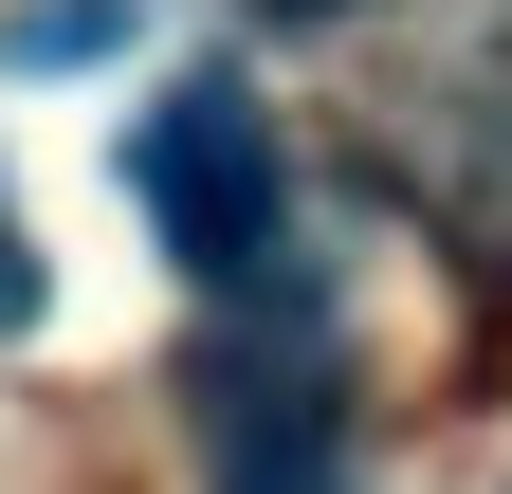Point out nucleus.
Segmentation results:
<instances>
[{
    "mask_svg": "<svg viewBox=\"0 0 512 494\" xmlns=\"http://www.w3.org/2000/svg\"><path fill=\"white\" fill-rule=\"evenodd\" d=\"M275 19H330V0H275Z\"/></svg>",
    "mask_w": 512,
    "mask_h": 494,
    "instance_id": "obj_5",
    "label": "nucleus"
},
{
    "mask_svg": "<svg viewBox=\"0 0 512 494\" xmlns=\"http://www.w3.org/2000/svg\"><path fill=\"white\" fill-rule=\"evenodd\" d=\"M0 330H37V238H19V202H0Z\"/></svg>",
    "mask_w": 512,
    "mask_h": 494,
    "instance_id": "obj_4",
    "label": "nucleus"
},
{
    "mask_svg": "<svg viewBox=\"0 0 512 494\" xmlns=\"http://www.w3.org/2000/svg\"><path fill=\"white\" fill-rule=\"evenodd\" d=\"M202 494H348L330 385L275 366V348H220V366H202Z\"/></svg>",
    "mask_w": 512,
    "mask_h": 494,
    "instance_id": "obj_2",
    "label": "nucleus"
},
{
    "mask_svg": "<svg viewBox=\"0 0 512 494\" xmlns=\"http://www.w3.org/2000/svg\"><path fill=\"white\" fill-rule=\"evenodd\" d=\"M128 202H147V238L202 293H275L293 257V165H275V110L220 92V74H183L147 129H128Z\"/></svg>",
    "mask_w": 512,
    "mask_h": 494,
    "instance_id": "obj_1",
    "label": "nucleus"
},
{
    "mask_svg": "<svg viewBox=\"0 0 512 494\" xmlns=\"http://www.w3.org/2000/svg\"><path fill=\"white\" fill-rule=\"evenodd\" d=\"M0 55H19V74H92V55H128V0H19Z\"/></svg>",
    "mask_w": 512,
    "mask_h": 494,
    "instance_id": "obj_3",
    "label": "nucleus"
}]
</instances>
